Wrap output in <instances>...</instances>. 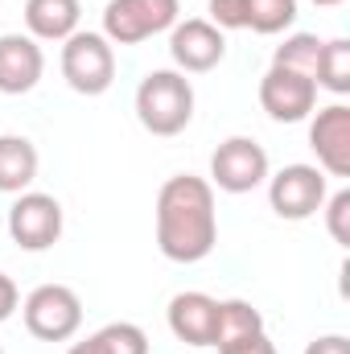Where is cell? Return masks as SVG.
Returning <instances> with one entry per match:
<instances>
[{"mask_svg":"<svg viewBox=\"0 0 350 354\" xmlns=\"http://www.w3.org/2000/svg\"><path fill=\"white\" fill-rule=\"evenodd\" d=\"M264 330L260 309L243 297H231V301H219V330H214V346L231 342V338H243V334H256Z\"/></svg>","mask_w":350,"mask_h":354,"instance_id":"18","label":"cell"},{"mask_svg":"<svg viewBox=\"0 0 350 354\" xmlns=\"http://www.w3.org/2000/svg\"><path fill=\"white\" fill-rule=\"evenodd\" d=\"M322 214H326V231H330V239H334L338 248H350V189L330 194L326 206H322Z\"/></svg>","mask_w":350,"mask_h":354,"instance_id":"21","label":"cell"},{"mask_svg":"<svg viewBox=\"0 0 350 354\" xmlns=\"http://www.w3.org/2000/svg\"><path fill=\"white\" fill-rule=\"evenodd\" d=\"M177 0H107L103 8V37L111 46H140L177 25Z\"/></svg>","mask_w":350,"mask_h":354,"instance_id":"6","label":"cell"},{"mask_svg":"<svg viewBox=\"0 0 350 354\" xmlns=\"http://www.w3.org/2000/svg\"><path fill=\"white\" fill-rule=\"evenodd\" d=\"M268 153L252 136H227L210 153V185L223 194H252L268 181Z\"/></svg>","mask_w":350,"mask_h":354,"instance_id":"7","label":"cell"},{"mask_svg":"<svg viewBox=\"0 0 350 354\" xmlns=\"http://www.w3.org/2000/svg\"><path fill=\"white\" fill-rule=\"evenodd\" d=\"M46 75L42 41L29 33H0V95H29Z\"/></svg>","mask_w":350,"mask_h":354,"instance_id":"12","label":"cell"},{"mask_svg":"<svg viewBox=\"0 0 350 354\" xmlns=\"http://www.w3.org/2000/svg\"><path fill=\"white\" fill-rule=\"evenodd\" d=\"M17 305H21V288L8 272H0V322H8L17 313Z\"/></svg>","mask_w":350,"mask_h":354,"instance_id":"24","label":"cell"},{"mask_svg":"<svg viewBox=\"0 0 350 354\" xmlns=\"http://www.w3.org/2000/svg\"><path fill=\"white\" fill-rule=\"evenodd\" d=\"M169 334L185 346H214V330H219V301L210 292H177L165 309Z\"/></svg>","mask_w":350,"mask_h":354,"instance_id":"13","label":"cell"},{"mask_svg":"<svg viewBox=\"0 0 350 354\" xmlns=\"http://www.w3.org/2000/svg\"><path fill=\"white\" fill-rule=\"evenodd\" d=\"M214 351L219 354H276V346H272L268 330H256V334L231 338V342H223V346H214Z\"/></svg>","mask_w":350,"mask_h":354,"instance_id":"23","label":"cell"},{"mask_svg":"<svg viewBox=\"0 0 350 354\" xmlns=\"http://www.w3.org/2000/svg\"><path fill=\"white\" fill-rule=\"evenodd\" d=\"M313 4H322V8H342L347 0H313Z\"/></svg>","mask_w":350,"mask_h":354,"instance_id":"26","label":"cell"},{"mask_svg":"<svg viewBox=\"0 0 350 354\" xmlns=\"http://www.w3.org/2000/svg\"><path fill=\"white\" fill-rule=\"evenodd\" d=\"M37 145L29 136L4 132L0 136V194H25L37 181Z\"/></svg>","mask_w":350,"mask_h":354,"instance_id":"15","label":"cell"},{"mask_svg":"<svg viewBox=\"0 0 350 354\" xmlns=\"http://www.w3.org/2000/svg\"><path fill=\"white\" fill-rule=\"evenodd\" d=\"M260 107L276 124H301L317 107V83L288 66H268L260 79Z\"/></svg>","mask_w":350,"mask_h":354,"instance_id":"9","label":"cell"},{"mask_svg":"<svg viewBox=\"0 0 350 354\" xmlns=\"http://www.w3.org/2000/svg\"><path fill=\"white\" fill-rule=\"evenodd\" d=\"M136 120L153 136H177L194 120V83L181 71H149L136 87Z\"/></svg>","mask_w":350,"mask_h":354,"instance_id":"2","label":"cell"},{"mask_svg":"<svg viewBox=\"0 0 350 354\" xmlns=\"http://www.w3.org/2000/svg\"><path fill=\"white\" fill-rule=\"evenodd\" d=\"M66 354H149V334L136 322H107L91 338L75 342Z\"/></svg>","mask_w":350,"mask_h":354,"instance_id":"16","label":"cell"},{"mask_svg":"<svg viewBox=\"0 0 350 354\" xmlns=\"http://www.w3.org/2000/svg\"><path fill=\"white\" fill-rule=\"evenodd\" d=\"M62 79L66 87L79 91V95H103V91L116 83V46L103 37V33H91L79 29L62 41Z\"/></svg>","mask_w":350,"mask_h":354,"instance_id":"3","label":"cell"},{"mask_svg":"<svg viewBox=\"0 0 350 354\" xmlns=\"http://www.w3.org/2000/svg\"><path fill=\"white\" fill-rule=\"evenodd\" d=\"M305 354H350V338L347 334H322L305 346Z\"/></svg>","mask_w":350,"mask_h":354,"instance_id":"25","label":"cell"},{"mask_svg":"<svg viewBox=\"0 0 350 354\" xmlns=\"http://www.w3.org/2000/svg\"><path fill=\"white\" fill-rule=\"evenodd\" d=\"M313 111L317 115H309V149L317 157V169L326 177H350V107L338 99Z\"/></svg>","mask_w":350,"mask_h":354,"instance_id":"11","label":"cell"},{"mask_svg":"<svg viewBox=\"0 0 350 354\" xmlns=\"http://www.w3.org/2000/svg\"><path fill=\"white\" fill-rule=\"evenodd\" d=\"M297 25V0H248V29L252 33H284Z\"/></svg>","mask_w":350,"mask_h":354,"instance_id":"19","label":"cell"},{"mask_svg":"<svg viewBox=\"0 0 350 354\" xmlns=\"http://www.w3.org/2000/svg\"><path fill=\"white\" fill-rule=\"evenodd\" d=\"M206 21L219 25L223 33L227 29H248V0H206Z\"/></svg>","mask_w":350,"mask_h":354,"instance_id":"22","label":"cell"},{"mask_svg":"<svg viewBox=\"0 0 350 354\" xmlns=\"http://www.w3.org/2000/svg\"><path fill=\"white\" fill-rule=\"evenodd\" d=\"M169 58L181 75H206L227 58V33L206 17H185L169 29Z\"/></svg>","mask_w":350,"mask_h":354,"instance_id":"10","label":"cell"},{"mask_svg":"<svg viewBox=\"0 0 350 354\" xmlns=\"http://www.w3.org/2000/svg\"><path fill=\"white\" fill-rule=\"evenodd\" d=\"M0 354H4V346H0Z\"/></svg>","mask_w":350,"mask_h":354,"instance_id":"27","label":"cell"},{"mask_svg":"<svg viewBox=\"0 0 350 354\" xmlns=\"http://www.w3.org/2000/svg\"><path fill=\"white\" fill-rule=\"evenodd\" d=\"M8 235L21 252H46L62 239V202L42 189L17 194L8 210Z\"/></svg>","mask_w":350,"mask_h":354,"instance_id":"8","label":"cell"},{"mask_svg":"<svg viewBox=\"0 0 350 354\" xmlns=\"http://www.w3.org/2000/svg\"><path fill=\"white\" fill-rule=\"evenodd\" d=\"M264 185H268V206H272L276 218H284V223H305V218H313V214L326 206V198H330V177L322 174L317 165H305V161L268 174Z\"/></svg>","mask_w":350,"mask_h":354,"instance_id":"4","label":"cell"},{"mask_svg":"<svg viewBox=\"0 0 350 354\" xmlns=\"http://www.w3.org/2000/svg\"><path fill=\"white\" fill-rule=\"evenodd\" d=\"M25 330L42 342H66L83 326V301L71 284H37L21 305Z\"/></svg>","mask_w":350,"mask_h":354,"instance_id":"5","label":"cell"},{"mask_svg":"<svg viewBox=\"0 0 350 354\" xmlns=\"http://www.w3.org/2000/svg\"><path fill=\"white\" fill-rule=\"evenodd\" d=\"M313 83L330 95H350V41L347 37H330L322 41L317 66H313Z\"/></svg>","mask_w":350,"mask_h":354,"instance_id":"17","label":"cell"},{"mask_svg":"<svg viewBox=\"0 0 350 354\" xmlns=\"http://www.w3.org/2000/svg\"><path fill=\"white\" fill-rule=\"evenodd\" d=\"M219 243L214 185L206 177L174 174L157 189V248L174 264H202Z\"/></svg>","mask_w":350,"mask_h":354,"instance_id":"1","label":"cell"},{"mask_svg":"<svg viewBox=\"0 0 350 354\" xmlns=\"http://www.w3.org/2000/svg\"><path fill=\"white\" fill-rule=\"evenodd\" d=\"M79 0H25V29L33 41H66L71 33H79Z\"/></svg>","mask_w":350,"mask_h":354,"instance_id":"14","label":"cell"},{"mask_svg":"<svg viewBox=\"0 0 350 354\" xmlns=\"http://www.w3.org/2000/svg\"><path fill=\"white\" fill-rule=\"evenodd\" d=\"M317 54H322V37H317V33H288V37L276 46L272 66H288V71H301V75L313 79Z\"/></svg>","mask_w":350,"mask_h":354,"instance_id":"20","label":"cell"}]
</instances>
